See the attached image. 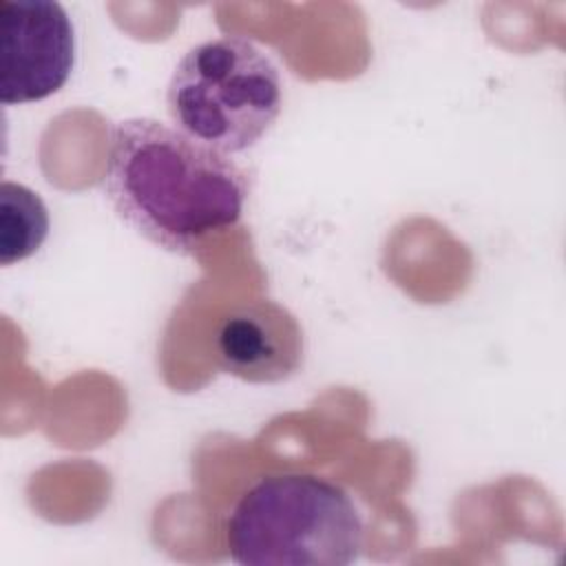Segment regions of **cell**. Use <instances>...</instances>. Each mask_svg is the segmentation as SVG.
I'll return each instance as SVG.
<instances>
[{
	"label": "cell",
	"instance_id": "1",
	"mask_svg": "<svg viewBox=\"0 0 566 566\" xmlns=\"http://www.w3.org/2000/svg\"><path fill=\"white\" fill-rule=\"evenodd\" d=\"M104 192L135 232L179 254L239 223L245 172L177 128L153 117L115 122L108 135Z\"/></svg>",
	"mask_w": 566,
	"mask_h": 566
},
{
	"label": "cell",
	"instance_id": "2",
	"mask_svg": "<svg viewBox=\"0 0 566 566\" xmlns=\"http://www.w3.org/2000/svg\"><path fill=\"white\" fill-rule=\"evenodd\" d=\"M226 546L243 566H347L365 546V522L340 484L314 473H274L237 500Z\"/></svg>",
	"mask_w": 566,
	"mask_h": 566
},
{
	"label": "cell",
	"instance_id": "3",
	"mask_svg": "<svg viewBox=\"0 0 566 566\" xmlns=\"http://www.w3.org/2000/svg\"><path fill=\"white\" fill-rule=\"evenodd\" d=\"M281 106L276 64L241 35H221L186 51L166 88L175 128L228 157L252 148L272 128Z\"/></svg>",
	"mask_w": 566,
	"mask_h": 566
},
{
	"label": "cell",
	"instance_id": "4",
	"mask_svg": "<svg viewBox=\"0 0 566 566\" xmlns=\"http://www.w3.org/2000/svg\"><path fill=\"white\" fill-rule=\"evenodd\" d=\"M77 57L75 27L55 0H0V102L31 104L57 93Z\"/></svg>",
	"mask_w": 566,
	"mask_h": 566
},
{
	"label": "cell",
	"instance_id": "5",
	"mask_svg": "<svg viewBox=\"0 0 566 566\" xmlns=\"http://www.w3.org/2000/svg\"><path fill=\"white\" fill-rule=\"evenodd\" d=\"M303 354L301 323L276 301L239 305L217 329L219 367L245 382H283L301 371Z\"/></svg>",
	"mask_w": 566,
	"mask_h": 566
},
{
	"label": "cell",
	"instance_id": "6",
	"mask_svg": "<svg viewBox=\"0 0 566 566\" xmlns=\"http://www.w3.org/2000/svg\"><path fill=\"white\" fill-rule=\"evenodd\" d=\"M51 219L42 197L24 184H0V265L35 254L49 237Z\"/></svg>",
	"mask_w": 566,
	"mask_h": 566
}]
</instances>
